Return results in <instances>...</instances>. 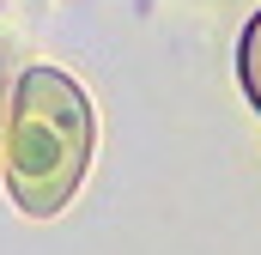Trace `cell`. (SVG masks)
Returning <instances> with one entry per match:
<instances>
[{
	"instance_id": "cell-1",
	"label": "cell",
	"mask_w": 261,
	"mask_h": 255,
	"mask_svg": "<svg viewBox=\"0 0 261 255\" xmlns=\"http://www.w3.org/2000/svg\"><path fill=\"white\" fill-rule=\"evenodd\" d=\"M249 91H255V104H261V18H255V31H249Z\"/></svg>"
}]
</instances>
